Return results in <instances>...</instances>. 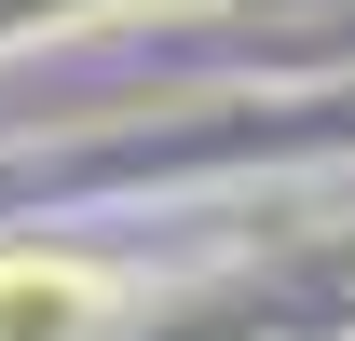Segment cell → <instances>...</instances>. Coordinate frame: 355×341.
<instances>
[{
	"label": "cell",
	"instance_id": "6da1fadb",
	"mask_svg": "<svg viewBox=\"0 0 355 341\" xmlns=\"http://www.w3.org/2000/svg\"><path fill=\"white\" fill-rule=\"evenodd\" d=\"M0 341H96V287L55 259H0Z\"/></svg>",
	"mask_w": 355,
	"mask_h": 341
}]
</instances>
